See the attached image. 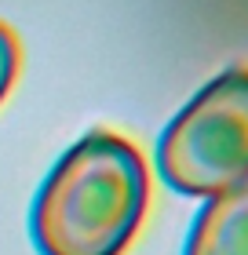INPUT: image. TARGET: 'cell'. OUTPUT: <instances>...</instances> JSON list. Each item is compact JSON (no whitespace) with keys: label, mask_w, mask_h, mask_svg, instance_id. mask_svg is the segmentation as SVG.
<instances>
[{"label":"cell","mask_w":248,"mask_h":255,"mask_svg":"<svg viewBox=\"0 0 248 255\" xmlns=\"http://www.w3.org/2000/svg\"><path fill=\"white\" fill-rule=\"evenodd\" d=\"M157 171L183 197H212L248 175V66L212 77L168 121Z\"/></svg>","instance_id":"cell-2"},{"label":"cell","mask_w":248,"mask_h":255,"mask_svg":"<svg viewBox=\"0 0 248 255\" xmlns=\"http://www.w3.org/2000/svg\"><path fill=\"white\" fill-rule=\"evenodd\" d=\"M18 62H22L18 37L0 22V102L7 99V91H11V84H15V77H18Z\"/></svg>","instance_id":"cell-4"},{"label":"cell","mask_w":248,"mask_h":255,"mask_svg":"<svg viewBox=\"0 0 248 255\" xmlns=\"http://www.w3.org/2000/svg\"><path fill=\"white\" fill-rule=\"evenodd\" d=\"M183 255H248V175L205 197L190 223Z\"/></svg>","instance_id":"cell-3"},{"label":"cell","mask_w":248,"mask_h":255,"mask_svg":"<svg viewBox=\"0 0 248 255\" xmlns=\"http://www.w3.org/2000/svg\"><path fill=\"white\" fill-rule=\"evenodd\" d=\"M150 208V168L135 142L95 128L44 175L29 208L40 255H124Z\"/></svg>","instance_id":"cell-1"}]
</instances>
